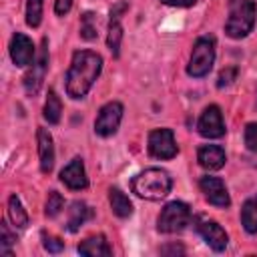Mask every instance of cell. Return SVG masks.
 Returning <instances> with one entry per match:
<instances>
[{
	"mask_svg": "<svg viewBox=\"0 0 257 257\" xmlns=\"http://www.w3.org/2000/svg\"><path fill=\"white\" fill-rule=\"evenodd\" d=\"M102 68V58L100 54L92 50H76L72 54L70 68L66 72V92L72 98H82L94 80L98 78Z\"/></svg>",
	"mask_w": 257,
	"mask_h": 257,
	"instance_id": "6da1fadb",
	"label": "cell"
},
{
	"mask_svg": "<svg viewBox=\"0 0 257 257\" xmlns=\"http://www.w3.org/2000/svg\"><path fill=\"white\" fill-rule=\"evenodd\" d=\"M173 181L165 169H147L133 179V193L147 201H161L171 193Z\"/></svg>",
	"mask_w": 257,
	"mask_h": 257,
	"instance_id": "7a4b0ae2",
	"label": "cell"
},
{
	"mask_svg": "<svg viewBox=\"0 0 257 257\" xmlns=\"http://www.w3.org/2000/svg\"><path fill=\"white\" fill-rule=\"evenodd\" d=\"M255 24V2L253 0H235L225 24V32L231 38H245Z\"/></svg>",
	"mask_w": 257,
	"mask_h": 257,
	"instance_id": "3957f363",
	"label": "cell"
},
{
	"mask_svg": "<svg viewBox=\"0 0 257 257\" xmlns=\"http://www.w3.org/2000/svg\"><path fill=\"white\" fill-rule=\"evenodd\" d=\"M213 62H215V40L211 36L197 38V42L193 44V52H191L187 72L195 78H201V76L209 74Z\"/></svg>",
	"mask_w": 257,
	"mask_h": 257,
	"instance_id": "277c9868",
	"label": "cell"
},
{
	"mask_svg": "<svg viewBox=\"0 0 257 257\" xmlns=\"http://www.w3.org/2000/svg\"><path fill=\"white\" fill-rule=\"evenodd\" d=\"M191 223V209L187 203L173 201L163 207L159 219H157V229L161 233H179Z\"/></svg>",
	"mask_w": 257,
	"mask_h": 257,
	"instance_id": "5b68a950",
	"label": "cell"
},
{
	"mask_svg": "<svg viewBox=\"0 0 257 257\" xmlns=\"http://www.w3.org/2000/svg\"><path fill=\"white\" fill-rule=\"evenodd\" d=\"M177 143L171 128H155L149 135V153L155 159H173L177 155Z\"/></svg>",
	"mask_w": 257,
	"mask_h": 257,
	"instance_id": "8992f818",
	"label": "cell"
},
{
	"mask_svg": "<svg viewBox=\"0 0 257 257\" xmlns=\"http://www.w3.org/2000/svg\"><path fill=\"white\" fill-rule=\"evenodd\" d=\"M120 118H122V104L112 100V102H106L100 110H98V116L94 120V133L98 137H110L116 133L118 124H120Z\"/></svg>",
	"mask_w": 257,
	"mask_h": 257,
	"instance_id": "52a82bcc",
	"label": "cell"
},
{
	"mask_svg": "<svg viewBox=\"0 0 257 257\" xmlns=\"http://www.w3.org/2000/svg\"><path fill=\"white\" fill-rule=\"evenodd\" d=\"M199 135L205 139H219L225 135V122H223V114L221 108L217 104H211L203 110L199 122H197Z\"/></svg>",
	"mask_w": 257,
	"mask_h": 257,
	"instance_id": "ba28073f",
	"label": "cell"
},
{
	"mask_svg": "<svg viewBox=\"0 0 257 257\" xmlns=\"http://www.w3.org/2000/svg\"><path fill=\"white\" fill-rule=\"evenodd\" d=\"M197 231H199V235L205 239V243H207L211 249H215V251H223V249L227 247L229 237H227L225 229H223L217 221L199 217V219H197Z\"/></svg>",
	"mask_w": 257,
	"mask_h": 257,
	"instance_id": "9c48e42d",
	"label": "cell"
},
{
	"mask_svg": "<svg viewBox=\"0 0 257 257\" xmlns=\"http://www.w3.org/2000/svg\"><path fill=\"white\" fill-rule=\"evenodd\" d=\"M46 68H48V42L42 40V50L38 54V60L32 64V70L24 76V88L30 96H34L38 90H40V84L44 80V74H46Z\"/></svg>",
	"mask_w": 257,
	"mask_h": 257,
	"instance_id": "30bf717a",
	"label": "cell"
},
{
	"mask_svg": "<svg viewBox=\"0 0 257 257\" xmlns=\"http://www.w3.org/2000/svg\"><path fill=\"white\" fill-rule=\"evenodd\" d=\"M199 187L205 195V199L215 205V207H229L231 199H229V193H227V187L225 183L219 179V177H201L199 181Z\"/></svg>",
	"mask_w": 257,
	"mask_h": 257,
	"instance_id": "8fae6325",
	"label": "cell"
},
{
	"mask_svg": "<svg viewBox=\"0 0 257 257\" xmlns=\"http://www.w3.org/2000/svg\"><path fill=\"white\" fill-rule=\"evenodd\" d=\"M10 56H12V62L16 66L34 64V44H32V40L26 34L16 32L10 40Z\"/></svg>",
	"mask_w": 257,
	"mask_h": 257,
	"instance_id": "7c38bea8",
	"label": "cell"
},
{
	"mask_svg": "<svg viewBox=\"0 0 257 257\" xmlns=\"http://www.w3.org/2000/svg\"><path fill=\"white\" fill-rule=\"evenodd\" d=\"M128 8L126 2H118L116 6L110 8V22H108V36H106V44L110 48V52L114 56H118L120 52V40H122V26H120V18L122 12Z\"/></svg>",
	"mask_w": 257,
	"mask_h": 257,
	"instance_id": "4fadbf2b",
	"label": "cell"
},
{
	"mask_svg": "<svg viewBox=\"0 0 257 257\" xmlns=\"http://www.w3.org/2000/svg\"><path fill=\"white\" fill-rule=\"evenodd\" d=\"M60 181L72 189V191H80L88 185V179H86V173H84V165H82V159L80 157H74L62 171H60Z\"/></svg>",
	"mask_w": 257,
	"mask_h": 257,
	"instance_id": "5bb4252c",
	"label": "cell"
},
{
	"mask_svg": "<svg viewBox=\"0 0 257 257\" xmlns=\"http://www.w3.org/2000/svg\"><path fill=\"white\" fill-rule=\"evenodd\" d=\"M197 159H199V165L203 169H207V171H217L227 161L225 151L219 145H203V147H199Z\"/></svg>",
	"mask_w": 257,
	"mask_h": 257,
	"instance_id": "9a60e30c",
	"label": "cell"
},
{
	"mask_svg": "<svg viewBox=\"0 0 257 257\" xmlns=\"http://www.w3.org/2000/svg\"><path fill=\"white\" fill-rule=\"evenodd\" d=\"M38 157H40V171L42 173H50L54 167V145H52V137L46 128H38Z\"/></svg>",
	"mask_w": 257,
	"mask_h": 257,
	"instance_id": "2e32d148",
	"label": "cell"
},
{
	"mask_svg": "<svg viewBox=\"0 0 257 257\" xmlns=\"http://www.w3.org/2000/svg\"><path fill=\"white\" fill-rule=\"evenodd\" d=\"M78 253L80 255H88V257H108L112 251L108 247V241L104 239V235H94L84 239L78 245Z\"/></svg>",
	"mask_w": 257,
	"mask_h": 257,
	"instance_id": "e0dca14e",
	"label": "cell"
},
{
	"mask_svg": "<svg viewBox=\"0 0 257 257\" xmlns=\"http://www.w3.org/2000/svg\"><path fill=\"white\" fill-rule=\"evenodd\" d=\"M92 217V211L86 203L82 201H74L68 209V221H66V229L70 233H76L80 229V225H84L88 219Z\"/></svg>",
	"mask_w": 257,
	"mask_h": 257,
	"instance_id": "ac0fdd59",
	"label": "cell"
},
{
	"mask_svg": "<svg viewBox=\"0 0 257 257\" xmlns=\"http://www.w3.org/2000/svg\"><path fill=\"white\" fill-rule=\"evenodd\" d=\"M108 199H110L112 213H114L116 217L124 219V217H131V215H133V203H131V199H128L120 189H110Z\"/></svg>",
	"mask_w": 257,
	"mask_h": 257,
	"instance_id": "d6986e66",
	"label": "cell"
},
{
	"mask_svg": "<svg viewBox=\"0 0 257 257\" xmlns=\"http://www.w3.org/2000/svg\"><path fill=\"white\" fill-rule=\"evenodd\" d=\"M241 225L247 233H257V195L247 199L241 207Z\"/></svg>",
	"mask_w": 257,
	"mask_h": 257,
	"instance_id": "ffe728a7",
	"label": "cell"
},
{
	"mask_svg": "<svg viewBox=\"0 0 257 257\" xmlns=\"http://www.w3.org/2000/svg\"><path fill=\"white\" fill-rule=\"evenodd\" d=\"M8 217H10L12 225L18 227V229H24L28 225V213L24 211V207H22V203L16 195H12L8 199Z\"/></svg>",
	"mask_w": 257,
	"mask_h": 257,
	"instance_id": "44dd1931",
	"label": "cell"
},
{
	"mask_svg": "<svg viewBox=\"0 0 257 257\" xmlns=\"http://www.w3.org/2000/svg\"><path fill=\"white\" fill-rule=\"evenodd\" d=\"M60 114H62V102L54 90H48V96L44 102V118L50 124H56L60 120Z\"/></svg>",
	"mask_w": 257,
	"mask_h": 257,
	"instance_id": "7402d4cb",
	"label": "cell"
},
{
	"mask_svg": "<svg viewBox=\"0 0 257 257\" xmlns=\"http://www.w3.org/2000/svg\"><path fill=\"white\" fill-rule=\"evenodd\" d=\"M42 2L44 0H28L26 2V24L36 28L42 20Z\"/></svg>",
	"mask_w": 257,
	"mask_h": 257,
	"instance_id": "603a6c76",
	"label": "cell"
},
{
	"mask_svg": "<svg viewBox=\"0 0 257 257\" xmlns=\"http://www.w3.org/2000/svg\"><path fill=\"white\" fill-rule=\"evenodd\" d=\"M62 207H64L62 195L56 193V191H50V193H48V199H46V209H44L46 217H56V215L62 211Z\"/></svg>",
	"mask_w": 257,
	"mask_h": 257,
	"instance_id": "cb8c5ba5",
	"label": "cell"
},
{
	"mask_svg": "<svg viewBox=\"0 0 257 257\" xmlns=\"http://www.w3.org/2000/svg\"><path fill=\"white\" fill-rule=\"evenodd\" d=\"M80 36L84 40H94L96 38V28L92 26V14L86 12L82 16V26H80Z\"/></svg>",
	"mask_w": 257,
	"mask_h": 257,
	"instance_id": "d4e9b609",
	"label": "cell"
},
{
	"mask_svg": "<svg viewBox=\"0 0 257 257\" xmlns=\"http://www.w3.org/2000/svg\"><path fill=\"white\" fill-rule=\"evenodd\" d=\"M245 145L249 151H257V122H249L245 126Z\"/></svg>",
	"mask_w": 257,
	"mask_h": 257,
	"instance_id": "484cf974",
	"label": "cell"
},
{
	"mask_svg": "<svg viewBox=\"0 0 257 257\" xmlns=\"http://www.w3.org/2000/svg\"><path fill=\"white\" fill-rule=\"evenodd\" d=\"M42 243H44V249L48 253H60L64 243L58 239V237H52V235H42Z\"/></svg>",
	"mask_w": 257,
	"mask_h": 257,
	"instance_id": "4316f807",
	"label": "cell"
},
{
	"mask_svg": "<svg viewBox=\"0 0 257 257\" xmlns=\"http://www.w3.org/2000/svg\"><path fill=\"white\" fill-rule=\"evenodd\" d=\"M235 76H237V68H235V66H229V68H225V70L219 74L217 86H219V88H223V86H229V84L235 80Z\"/></svg>",
	"mask_w": 257,
	"mask_h": 257,
	"instance_id": "83f0119b",
	"label": "cell"
},
{
	"mask_svg": "<svg viewBox=\"0 0 257 257\" xmlns=\"http://www.w3.org/2000/svg\"><path fill=\"white\" fill-rule=\"evenodd\" d=\"M0 233H2V239H0V241H2V249H4V251H8V247H10V245L16 241V237H14V235L8 231V225H6L4 221L0 223Z\"/></svg>",
	"mask_w": 257,
	"mask_h": 257,
	"instance_id": "f1b7e54d",
	"label": "cell"
},
{
	"mask_svg": "<svg viewBox=\"0 0 257 257\" xmlns=\"http://www.w3.org/2000/svg\"><path fill=\"white\" fill-rule=\"evenodd\" d=\"M70 8H72V0H56V2H54V12H56L58 16H64Z\"/></svg>",
	"mask_w": 257,
	"mask_h": 257,
	"instance_id": "f546056e",
	"label": "cell"
},
{
	"mask_svg": "<svg viewBox=\"0 0 257 257\" xmlns=\"http://www.w3.org/2000/svg\"><path fill=\"white\" fill-rule=\"evenodd\" d=\"M163 4H169V6H179V8H189L193 6L197 0H161Z\"/></svg>",
	"mask_w": 257,
	"mask_h": 257,
	"instance_id": "4dcf8cb0",
	"label": "cell"
},
{
	"mask_svg": "<svg viewBox=\"0 0 257 257\" xmlns=\"http://www.w3.org/2000/svg\"><path fill=\"white\" fill-rule=\"evenodd\" d=\"M169 251H173V253H183V247H175V245H173V247H165V249H163V253H169Z\"/></svg>",
	"mask_w": 257,
	"mask_h": 257,
	"instance_id": "1f68e13d",
	"label": "cell"
}]
</instances>
